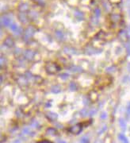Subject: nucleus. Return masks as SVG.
Returning <instances> with one entry per match:
<instances>
[{
	"label": "nucleus",
	"instance_id": "6ab92c4d",
	"mask_svg": "<svg viewBox=\"0 0 130 143\" xmlns=\"http://www.w3.org/2000/svg\"><path fill=\"white\" fill-rule=\"evenodd\" d=\"M51 92H53V93H55V94L60 93L61 92V88H60V87L59 85H54V86L52 87Z\"/></svg>",
	"mask_w": 130,
	"mask_h": 143
},
{
	"label": "nucleus",
	"instance_id": "f704fd0d",
	"mask_svg": "<svg viewBox=\"0 0 130 143\" xmlns=\"http://www.w3.org/2000/svg\"><path fill=\"white\" fill-rule=\"evenodd\" d=\"M126 51H127V53L129 56H130V42L127 44V46H126Z\"/></svg>",
	"mask_w": 130,
	"mask_h": 143
},
{
	"label": "nucleus",
	"instance_id": "0eeeda50",
	"mask_svg": "<svg viewBox=\"0 0 130 143\" xmlns=\"http://www.w3.org/2000/svg\"><path fill=\"white\" fill-rule=\"evenodd\" d=\"M1 24L3 26H11V25L12 24V22H11V19L8 16H2L1 18Z\"/></svg>",
	"mask_w": 130,
	"mask_h": 143
},
{
	"label": "nucleus",
	"instance_id": "5701e85b",
	"mask_svg": "<svg viewBox=\"0 0 130 143\" xmlns=\"http://www.w3.org/2000/svg\"><path fill=\"white\" fill-rule=\"evenodd\" d=\"M116 70H117V69H116L115 66H110L109 68H107L106 71L107 73H113V72H115Z\"/></svg>",
	"mask_w": 130,
	"mask_h": 143
},
{
	"label": "nucleus",
	"instance_id": "b1692460",
	"mask_svg": "<svg viewBox=\"0 0 130 143\" xmlns=\"http://www.w3.org/2000/svg\"><path fill=\"white\" fill-rule=\"evenodd\" d=\"M47 134L55 136V135L56 134V131L55 129H53V128H49L47 131Z\"/></svg>",
	"mask_w": 130,
	"mask_h": 143
},
{
	"label": "nucleus",
	"instance_id": "c756f323",
	"mask_svg": "<svg viewBox=\"0 0 130 143\" xmlns=\"http://www.w3.org/2000/svg\"><path fill=\"white\" fill-rule=\"evenodd\" d=\"M83 102L84 103V105H86L87 106L90 103V99L88 98V97H84L83 98Z\"/></svg>",
	"mask_w": 130,
	"mask_h": 143
},
{
	"label": "nucleus",
	"instance_id": "79ce46f5",
	"mask_svg": "<svg viewBox=\"0 0 130 143\" xmlns=\"http://www.w3.org/2000/svg\"><path fill=\"white\" fill-rule=\"evenodd\" d=\"M95 143H98V142H95Z\"/></svg>",
	"mask_w": 130,
	"mask_h": 143
},
{
	"label": "nucleus",
	"instance_id": "473e14b6",
	"mask_svg": "<svg viewBox=\"0 0 130 143\" xmlns=\"http://www.w3.org/2000/svg\"><path fill=\"white\" fill-rule=\"evenodd\" d=\"M25 76L26 77L28 80H30L31 78H32V75L31 74V72H27L25 74Z\"/></svg>",
	"mask_w": 130,
	"mask_h": 143
},
{
	"label": "nucleus",
	"instance_id": "393cba45",
	"mask_svg": "<svg viewBox=\"0 0 130 143\" xmlns=\"http://www.w3.org/2000/svg\"><path fill=\"white\" fill-rule=\"evenodd\" d=\"M80 143H90V140L87 136H83L80 139Z\"/></svg>",
	"mask_w": 130,
	"mask_h": 143
},
{
	"label": "nucleus",
	"instance_id": "20e7f679",
	"mask_svg": "<svg viewBox=\"0 0 130 143\" xmlns=\"http://www.w3.org/2000/svg\"><path fill=\"white\" fill-rule=\"evenodd\" d=\"M23 57L25 60H32L34 59V57H35V53L32 50L30 49H26L24 51L23 53Z\"/></svg>",
	"mask_w": 130,
	"mask_h": 143
},
{
	"label": "nucleus",
	"instance_id": "f03ea898",
	"mask_svg": "<svg viewBox=\"0 0 130 143\" xmlns=\"http://www.w3.org/2000/svg\"><path fill=\"white\" fill-rule=\"evenodd\" d=\"M36 32V30L34 27L32 26H29L26 30H25V33H24V36H23V40L24 41H29L30 39L34 35Z\"/></svg>",
	"mask_w": 130,
	"mask_h": 143
},
{
	"label": "nucleus",
	"instance_id": "aec40b11",
	"mask_svg": "<svg viewBox=\"0 0 130 143\" xmlns=\"http://www.w3.org/2000/svg\"><path fill=\"white\" fill-rule=\"evenodd\" d=\"M119 125H120V127H121L123 130V131H125L127 125H126V122L125 121V119H119Z\"/></svg>",
	"mask_w": 130,
	"mask_h": 143
},
{
	"label": "nucleus",
	"instance_id": "4be33fe9",
	"mask_svg": "<svg viewBox=\"0 0 130 143\" xmlns=\"http://www.w3.org/2000/svg\"><path fill=\"white\" fill-rule=\"evenodd\" d=\"M69 88H70V90L71 91V92H76V91L77 90V88H78V87H77V85H76V83L71 82V83L69 84Z\"/></svg>",
	"mask_w": 130,
	"mask_h": 143
},
{
	"label": "nucleus",
	"instance_id": "ddd939ff",
	"mask_svg": "<svg viewBox=\"0 0 130 143\" xmlns=\"http://www.w3.org/2000/svg\"><path fill=\"white\" fill-rule=\"evenodd\" d=\"M46 117L50 120V121H55L58 118V115L54 112H48L46 114Z\"/></svg>",
	"mask_w": 130,
	"mask_h": 143
},
{
	"label": "nucleus",
	"instance_id": "2eb2a0df",
	"mask_svg": "<svg viewBox=\"0 0 130 143\" xmlns=\"http://www.w3.org/2000/svg\"><path fill=\"white\" fill-rule=\"evenodd\" d=\"M29 10V5L27 3H22V4L19 6V11L22 13H24L25 11H27Z\"/></svg>",
	"mask_w": 130,
	"mask_h": 143
},
{
	"label": "nucleus",
	"instance_id": "a878e982",
	"mask_svg": "<svg viewBox=\"0 0 130 143\" xmlns=\"http://www.w3.org/2000/svg\"><path fill=\"white\" fill-rule=\"evenodd\" d=\"M30 126L32 128H38L39 127V122L37 121H36V120H33V121L31 122Z\"/></svg>",
	"mask_w": 130,
	"mask_h": 143
},
{
	"label": "nucleus",
	"instance_id": "c9c22d12",
	"mask_svg": "<svg viewBox=\"0 0 130 143\" xmlns=\"http://www.w3.org/2000/svg\"><path fill=\"white\" fill-rule=\"evenodd\" d=\"M126 114H127V116H130V103L127 105V110H126Z\"/></svg>",
	"mask_w": 130,
	"mask_h": 143
},
{
	"label": "nucleus",
	"instance_id": "7c9ffc66",
	"mask_svg": "<svg viewBox=\"0 0 130 143\" xmlns=\"http://www.w3.org/2000/svg\"><path fill=\"white\" fill-rule=\"evenodd\" d=\"M30 15L31 16V18H32V19H34V18H37V12H35V11H31Z\"/></svg>",
	"mask_w": 130,
	"mask_h": 143
},
{
	"label": "nucleus",
	"instance_id": "412c9836",
	"mask_svg": "<svg viewBox=\"0 0 130 143\" xmlns=\"http://www.w3.org/2000/svg\"><path fill=\"white\" fill-rule=\"evenodd\" d=\"M22 134H25V135L33 136L34 132L31 131H30V129H29V128H25V129H23V131H22Z\"/></svg>",
	"mask_w": 130,
	"mask_h": 143
},
{
	"label": "nucleus",
	"instance_id": "a211bd4d",
	"mask_svg": "<svg viewBox=\"0 0 130 143\" xmlns=\"http://www.w3.org/2000/svg\"><path fill=\"white\" fill-rule=\"evenodd\" d=\"M55 35H56V37L58 39V40H63L64 39V34L62 31H60V30H56V33H55Z\"/></svg>",
	"mask_w": 130,
	"mask_h": 143
},
{
	"label": "nucleus",
	"instance_id": "f8f14e48",
	"mask_svg": "<svg viewBox=\"0 0 130 143\" xmlns=\"http://www.w3.org/2000/svg\"><path fill=\"white\" fill-rule=\"evenodd\" d=\"M74 15H75V17H76V18L77 19V20H79V21H82L83 19L84 18L83 13L81 12L80 11H79V10H76V11H74Z\"/></svg>",
	"mask_w": 130,
	"mask_h": 143
},
{
	"label": "nucleus",
	"instance_id": "e433bc0d",
	"mask_svg": "<svg viewBox=\"0 0 130 143\" xmlns=\"http://www.w3.org/2000/svg\"><path fill=\"white\" fill-rule=\"evenodd\" d=\"M106 129H107V126H104V127L99 131L98 134H102V133H104V132H105V131H106Z\"/></svg>",
	"mask_w": 130,
	"mask_h": 143
},
{
	"label": "nucleus",
	"instance_id": "2f4dec72",
	"mask_svg": "<svg viewBox=\"0 0 130 143\" xmlns=\"http://www.w3.org/2000/svg\"><path fill=\"white\" fill-rule=\"evenodd\" d=\"M96 112H97V110H96V109H91V110H89L88 115H90V116H93L94 115H95Z\"/></svg>",
	"mask_w": 130,
	"mask_h": 143
},
{
	"label": "nucleus",
	"instance_id": "a19ab883",
	"mask_svg": "<svg viewBox=\"0 0 130 143\" xmlns=\"http://www.w3.org/2000/svg\"><path fill=\"white\" fill-rule=\"evenodd\" d=\"M59 143H67L66 142H64V141H60Z\"/></svg>",
	"mask_w": 130,
	"mask_h": 143
},
{
	"label": "nucleus",
	"instance_id": "6e6552de",
	"mask_svg": "<svg viewBox=\"0 0 130 143\" xmlns=\"http://www.w3.org/2000/svg\"><path fill=\"white\" fill-rule=\"evenodd\" d=\"M110 21H111L112 23L117 24L121 21V17L120 14H113L110 15Z\"/></svg>",
	"mask_w": 130,
	"mask_h": 143
},
{
	"label": "nucleus",
	"instance_id": "c85d7f7f",
	"mask_svg": "<svg viewBox=\"0 0 130 143\" xmlns=\"http://www.w3.org/2000/svg\"><path fill=\"white\" fill-rule=\"evenodd\" d=\"M80 114H81V115H82V116H86V115H87L89 114V110H87V109H83L80 111Z\"/></svg>",
	"mask_w": 130,
	"mask_h": 143
},
{
	"label": "nucleus",
	"instance_id": "cd10ccee",
	"mask_svg": "<svg viewBox=\"0 0 130 143\" xmlns=\"http://www.w3.org/2000/svg\"><path fill=\"white\" fill-rule=\"evenodd\" d=\"M60 77L62 80H67L69 78V74L68 73H62L60 75Z\"/></svg>",
	"mask_w": 130,
	"mask_h": 143
},
{
	"label": "nucleus",
	"instance_id": "9d476101",
	"mask_svg": "<svg viewBox=\"0 0 130 143\" xmlns=\"http://www.w3.org/2000/svg\"><path fill=\"white\" fill-rule=\"evenodd\" d=\"M68 70L73 73H80L83 72V69L79 65H71L68 68Z\"/></svg>",
	"mask_w": 130,
	"mask_h": 143
},
{
	"label": "nucleus",
	"instance_id": "39448f33",
	"mask_svg": "<svg viewBox=\"0 0 130 143\" xmlns=\"http://www.w3.org/2000/svg\"><path fill=\"white\" fill-rule=\"evenodd\" d=\"M82 129H83V126L81 124H77V125H75L73 126L72 127H71L69 131L73 134H79V133L82 131Z\"/></svg>",
	"mask_w": 130,
	"mask_h": 143
},
{
	"label": "nucleus",
	"instance_id": "58836bf2",
	"mask_svg": "<svg viewBox=\"0 0 130 143\" xmlns=\"http://www.w3.org/2000/svg\"><path fill=\"white\" fill-rule=\"evenodd\" d=\"M40 143H52V142H48V141H42V142H41Z\"/></svg>",
	"mask_w": 130,
	"mask_h": 143
},
{
	"label": "nucleus",
	"instance_id": "72a5a7b5",
	"mask_svg": "<svg viewBox=\"0 0 130 143\" xmlns=\"http://www.w3.org/2000/svg\"><path fill=\"white\" fill-rule=\"evenodd\" d=\"M100 118L102 119H106L107 118V114H106L105 111L102 112V114H101V116H100Z\"/></svg>",
	"mask_w": 130,
	"mask_h": 143
},
{
	"label": "nucleus",
	"instance_id": "1a4fd4ad",
	"mask_svg": "<svg viewBox=\"0 0 130 143\" xmlns=\"http://www.w3.org/2000/svg\"><path fill=\"white\" fill-rule=\"evenodd\" d=\"M101 52V50L96 49V48H93L92 46H87L85 48V53L87 55H92V54H95L97 53H99Z\"/></svg>",
	"mask_w": 130,
	"mask_h": 143
},
{
	"label": "nucleus",
	"instance_id": "7ed1b4c3",
	"mask_svg": "<svg viewBox=\"0 0 130 143\" xmlns=\"http://www.w3.org/2000/svg\"><path fill=\"white\" fill-rule=\"evenodd\" d=\"M101 16V11L99 8H95V11H94V14L93 16L91 18V22L92 23H94L95 25H97L98 23V20H99V18Z\"/></svg>",
	"mask_w": 130,
	"mask_h": 143
},
{
	"label": "nucleus",
	"instance_id": "4c0bfd02",
	"mask_svg": "<svg viewBox=\"0 0 130 143\" xmlns=\"http://www.w3.org/2000/svg\"><path fill=\"white\" fill-rule=\"evenodd\" d=\"M13 143H22V142H21L20 139H16V140L14 142H13Z\"/></svg>",
	"mask_w": 130,
	"mask_h": 143
},
{
	"label": "nucleus",
	"instance_id": "f3484780",
	"mask_svg": "<svg viewBox=\"0 0 130 143\" xmlns=\"http://www.w3.org/2000/svg\"><path fill=\"white\" fill-rule=\"evenodd\" d=\"M118 138H119V140L121 142V143H129V139L125 137V135H124L123 134H119Z\"/></svg>",
	"mask_w": 130,
	"mask_h": 143
},
{
	"label": "nucleus",
	"instance_id": "423d86ee",
	"mask_svg": "<svg viewBox=\"0 0 130 143\" xmlns=\"http://www.w3.org/2000/svg\"><path fill=\"white\" fill-rule=\"evenodd\" d=\"M10 29H11V30L12 32H14L15 34H20L22 33V30L21 27H19L18 25L15 23V22H12V24L11 25V26H10Z\"/></svg>",
	"mask_w": 130,
	"mask_h": 143
},
{
	"label": "nucleus",
	"instance_id": "dca6fc26",
	"mask_svg": "<svg viewBox=\"0 0 130 143\" xmlns=\"http://www.w3.org/2000/svg\"><path fill=\"white\" fill-rule=\"evenodd\" d=\"M18 18H19V19H20V21L22 22V23H24V24H25L28 22L27 16L25 15L24 13H21V14H19Z\"/></svg>",
	"mask_w": 130,
	"mask_h": 143
},
{
	"label": "nucleus",
	"instance_id": "f257e3e1",
	"mask_svg": "<svg viewBox=\"0 0 130 143\" xmlns=\"http://www.w3.org/2000/svg\"><path fill=\"white\" fill-rule=\"evenodd\" d=\"M45 70H46V72L48 74L54 75V74H56L60 70V69L56 63L48 62L45 64Z\"/></svg>",
	"mask_w": 130,
	"mask_h": 143
},
{
	"label": "nucleus",
	"instance_id": "bb28decb",
	"mask_svg": "<svg viewBox=\"0 0 130 143\" xmlns=\"http://www.w3.org/2000/svg\"><path fill=\"white\" fill-rule=\"evenodd\" d=\"M6 63V59L5 58V57L1 56V58H0V64H1V67L5 66Z\"/></svg>",
	"mask_w": 130,
	"mask_h": 143
},
{
	"label": "nucleus",
	"instance_id": "9b49d317",
	"mask_svg": "<svg viewBox=\"0 0 130 143\" xmlns=\"http://www.w3.org/2000/svg\"><path fill=\"white\" fill-rule=\"evenodd\" d=\"M4 45H6V47H9V48H12L14 46V40L12 39V37H8L5 39L4 41Z\"/></svg>",
	"mask_w": 130,
	"mask_h": 143
},
{
	"label": "nucleus",
	"instance_id": "4468645a",
	"mask_svg": "<svg viewBox=\"0 0 130 143\" xmlns=\"http://www.w3.org/2000/svg\"><path fill=\"white\" fill-rule=\"evenodd\" d=\"M64 51L66 53H67V54H77L76 50L75 49V48H71V47H66V48H64Z\"/></svg>",
	"mask_w": 130,
	"mask_h": 143
},
{
	"label": "nucleus",
	"instance_id": "ea45409f",
	"mask_svg": "<svg viewBox=\"0 0 130 143\" xmlns=\"http://www.w3.org/2000/svg\"><path fill=\"white\" fill-rule=\"evenodd\" d=\"M2 80H3V76H1V79H0V81H1V83H2Z\"/></svg>",
	"mask_w": 130,
	"mask_h": 143
}]
</instances>
